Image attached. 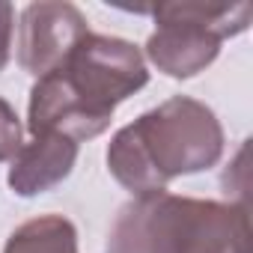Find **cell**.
I'll return each instance as SVG.
<instances>
[{
    "instance_id": "obj_1",
    "label": "cell",
    "mask_w": 253,
    "mask_h": 253,
    "mask_svg": "<svg viewBox=\"0 0 253 253\" xmlns=\"http://www.w3.org/2000/svg\"><path fill=\"white\" fill-rule=\"evenodd\" d=\"M146 81L149 69L137 45L89 30L57 69L36 78L27 128L33 137L63 134L75 143L98 137L116 104L143 89Z\"/></svg>"
},
{
    "instance_id": "obj_2",
    "label": "cell",
    "mask_w": 253,
    "mask_h": 253,
    "mask_svg": "<svg viewBox=\"0 0 253 253\" xmlns=\"http://www.w3.org/2000/svg\"><path fill=\"white\" fill-rule=\"evenodd\" d=\"M220 155L223 128L214 110L197 98L173 95L113 134L107 167L125 191L149 197L176 176L214 167Z\"/></svg>"
},
{
    "instance_id": "obj_3",
    "label": "cell",
    "mask_w": 253,
    "mask_h": 253,
    "mask_svg": "<svg viewBox=\"0 0 253 253\" xmlns=\"http://www.w3.org/2000/svg\"><path fill=\"white\" fill-rule=\"evenodd\" d=\"M107 253H253L250 209L167 191L134 197L110 226Z\"/></svg>"
},
{
    "instance_id": "obj_4",
    "label": "cell",
    "mask_w": 253,
    "mask_h": 253,
    "mask_svg": "<svg viewBox=\"0 0 253 253\" xmlns=\"http://www.w3.org/2000/svg\"><path fill=\"white\" fill-rule=\"evenodd\" d=\"M155 33L146 42V57L170 78H194L220 54V42L247 30L250 3H161L152 9Z\"/></svg>"
},
{
    "instance_id": "obj_5",
    "label": "cell",
    "mask_w": 253,
    "mask_h": 253,
    "mask_svg": "<svg viewBox=\"0 0 253 253\" xmlns=\"http://www.w3.org/2000/svg\"><path fill=\"white\" fill-rule=\"evenodd\" d=\"M89 33L86 18L72 3H30L18 24V63L42 78L57 69L72 48Z\"/></svg>"
},
{
    "instance_id": "obj_6",
    "label": "cell",
    "mask_w": 253,
    "mask_h": 253,
    "mask_svg": "<svg viewBox=\"0 0 253 253\" xmlns=\"http://www.w3.org/2000/svg\"><path fill=\"white\" fill-rule=\"evenodd\" d=\"M78 161V143L63 134H39L18 149L9 167V188L18 197H36L60 185Z\"/></svg>"
},
{
    "instance_id": "obj_7",
    "label": "cell",
    "mask_w": 253,
    "mask_h": 253,
    "mask_svg": "<svg viewBox=\"0 0 253 253\" xmlns=\"http://www.w3.org/2000/svg\"><path fill=\"white\" fill-rule=\"evenodd\" d=\"M3 253H78V229L63 214H42L21 223Z\"/></svg>"
},
{
    "instance_id": "obj_8",
    "label": "cell",
    "mask_w": 253,
    "mask_h": 253,
    "mask_svg": "<svg viewBox=\"0 0 253 253\" xmlns=\"http://www.w3.org/2000/svg\"><path fill=\"white\" fill-rule=\"evenodd\" d=\"M21 122H18V113L15 107L0 98V164L3 161H12L21 149Z\"/></svg>"
},
{
    "instance_id": "obj_9",
    "label": "cell",
    "mask_w": 253,
    "mask_h": 253,
    "mask_svg": "<svg viewBox=\"0 0 253 253\" xmlns=\"http://www.w3.org/2000/svg\"><path fill=\"white\" fill-rule=\"evenodd\" d=\"M12 21H15L12 6L0 0V72H3V69H6V63H9V48H12Z\"/></svg>"
}]
</instances>
